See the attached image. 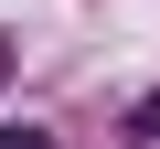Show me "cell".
Masks as SVG:
<instances>
[{"mask_svg": "<svg viewBox=\"0 0 160 149\" xmlns=\"http://www.w3.org/2000/svg\"><path fill=\"white\" fill-rule=\"evenodd\" d=\"M0 149H53V138H43V128H0Z\"/></svg>", "mask_w": 160, "mask_h": 149, "instance_id": "obj_1", "label": "cell"}, {"mask_svg": "<svg viewBox=\"0 0 160 149\" xmlns=\"http://www.w3.org/2000/svg\"><path fill=\"white\" fill-rule=\"evenodd\" d=\"M128 138H160V96H149V107H139V117H128Z\"/></svg>", "mask_w": 160, "mask_h": 149, "instance_id": "obj_2", "label": "cell"}, {"mask_svg": "<svg viewBox=\"0 0 160 149\" xmlns=\"http://www.w3.org/2000/svg\"><path fill=\"white\" fill-rule=\"evenodd\" d=\"M0 85H11V53H0Z\"/></svg>", "mask_w": 160, "mask_h": 149, "instance_id": "obj_3", "label": "cell"}]
</instances>
